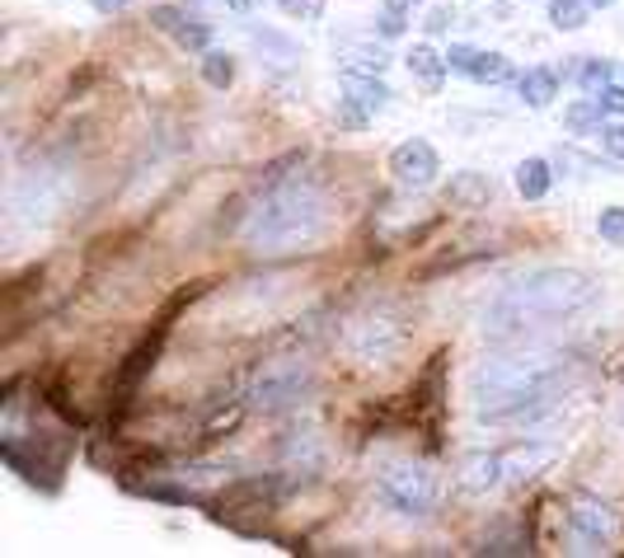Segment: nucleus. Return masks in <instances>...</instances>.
Instances as JSON below:
<instances>
[{
  "label": "nucleus",
  "instance_id": "obj_1",
  "mask_svg": "<svg viewBox=\"0 0 624 558\" xmlns=\"http://www.w3.org/2000/svg\"><path fill=\"white\" fill-rule=\"evenodd\" d=\"M578 381V362L554 348L507 343L470 371V404L483 423H535L554 413Z\"/></svg>",
  "mask_w": 624,
  "mask_h": 558
},
{
  "label": "nucleus",
  "instance_id": "obj_2",
  "mask_svg": "<svg viewBox=\"0 0 624 558\" xmlns=\"http://www.w3.org/2000/svg\"><path fill=\"white\" fill-rule=\"evenodd\" d=\"M601 301V277L587 268H569V264H550V268H531L517 277L512 287H502L489 310L479 314V329L489 343H526L544 329H559L569 319L587 314Z\"/></svg>",
  "mask_w": 624,
  "mask_h": 558
},
{
  "label": "nucleus",
  "instance_id": "obj_3",
  "mask_svg": "<svg viewBox=\"0 0 624 558\" xmlns=\"http://www.w3.org/2000/svg\"><path fill=\"white\" fill-rule=\"evenodd\" d=\"M334 226V197L315 174H291L282 184L263 188L245 221V245L259 258L305 254Z\"/></svg>",
  "mask_w": 624,
  "mask_h": 558
},
{
  "label": "nucleus",
  "instance_id": "obj_4",
  "mask_svg": "<svg viewBox=\"0 0 624 558\" xmlns=\"http://www.w3.org/2000/svg\"><path fill=\"white\" fill-rule=\"evenodd\" d=\"M408 338H414V319H408V310L395 306V301H376V306H366L347 319L343 348L362 366H395L408 348Z\"/></svg>",
  "mask_w": 624,
  "mask_h": 558
},
{
  "label": "nucleus",
  "instance_id": "obj_5",
  "mask_svg": "<svg viewBox=\"0 0 624 558\" xmlns=\"http://www.w3.org/2000/svg\"><path fill=\"white\" fill-rule=\"evenodd\" d=\"M320 390V375L310 362H301V356H278V362H263L259 371H253V381L245 390L249 409L263 413V417H278V413H297L305 409L310 399H315Z\"/></svg>",
  "mask_w": 624,
  "mask_h": 558
},
{
  "label": "nucleus",
  "instance_id": "obj_6",
  "mask_svg": "<svg viewBox=\"0 0 624 558\" xmlns=\"http://www.w3.org/2000/svg\"><path fill=\"white\" fill-rule=\"evenodd\" d=\"M376 503L385 512L404 516V521H423V516H433L441 507V478L423 461H395L376 478Z\"/></svg>",
  "mask_w": 624,
  "mask_h": 558
},
{
  "label": "nucleus",
  "instance_id": "obj_7",
  "mask_svg": "<svg viewBox=\"0 0 624 558\" xmlns=\"http://www.w3.org/2000/svg\"><path fill=\"white\" fill-rule=\"evenodd\" d=\"M446 356L451 352H433L427 366L414 375V390H408V404L404 417L423 432L427 451H441V432H446Z\"/></svg>",
  "mask_w": 624,
  "mask_h": 558
},
{
  "label": "nucleus",
  "instance_id": "obj_8",
  "mask_svg": "<svg viewBox=\"0 0 624 558\" xmlns=\"http://www.w3.org/2000/svg\"><path fill=\"white\" fill-rule=\"evenodd\" d=\"M563 530H569L578 554L615 549L624 540V507L611 503V497H573L569 516H563Z\"/></svg>",
  "mask_w": 624,
  "mask_h": 558
},
{
  "label": "nucleus",
  "instance_id": "obj_9",
  "mask_svg": "<svg viewBox=\"0 0 624 558\" xmlns=\"http://www.w3.org/2000/svg\"><path fill=\"white\" fill-rule=\"evenodd\" d=\"M165 324H155V333H146L142 343H136L123 362H118V375H113V394H108V423H123V413L132 409V399L136 390L146 385V375L155 371V362H160V352H165Z\"/></svg>",
  "mask_w": 624,
  "mask_h": 558
},
{
  "label": "nucleus",
  "instance_id": "obj_10",
  "mask_svg": "<svg viewBox=\"0 0 624 558\" xmlns=\"http://www.w3.org/2000/svg\"><path fill=\"white\" fill-rule=\"evenodd\" d=\"M563 446L559 442H535V436H526V442H512V446H498V474H502V488H526L535 484L540 474H550L559 465Z\"/></svg>",
  "mask_w": 624,
  "mask_h": 558
},
{
  "label": "nucleus",
  "instance_id": "obj_11",
  "mask_svg": "<svg viewBox=\"0 0 624 558\" xmlns=\"http://www.w3.org/2000/svg\"><path fill=\"white\" fill-rule=\"evenodd\" d=\"M278 461H282V474L291 478L297 488H305L310 478H320L324 469V442H320V432L301 423V427H287L278 436Z\"/></svg>",
  "mask_w": 624,
  "mask_h": 558
},
{
  "label": "nucleus",
  "instance_id": "obj_12",
  "mask_svg": "<svg viewBox=\"0 0 624 558\" xmlns=\"http://www.w3.org/2000/svg\"><path fill=\"white\" fill-rule=\"evenodd\" d=\"M389 174H395L399 188H433L437 174H441V155L433 142H423V136H408L389 151Z\"/></svg>",
  "mask_w": 624,
  "mask_h": 558
},
{
  "label": "nucleus",
  "instance_id": "obj_13",
  "mask_svg": "<svg viewBox=\"0 0 624 558\" xmlns=\"http://www.w3.org/2000/svg\"><path fill=\"white\" fill-rule=\"evenodd\" d=\"M446 66H451L456 75H470L475 85H517V66L507 52H483V48H470V43H451Z\"/></svg>",
  "mask_w": 624,
  "mask_h": 558
},
{
  "label": "nucleus",
  "instance_id": "obj_14",
  "mask_svg": "<svg viewBox=\"0 0 624 558\" xmlns=\"http://www.w3.org/2000/svg\"><path fill=\"white\" fill-rule=\"evenodd\" d=\"M441 197H446V207L479 211L498 197V184H493V174H483V169H460V174H451V184H446Z\"/></svg>",
  "mask_w": 624,
  "mask_h": 558
},
{
  "label": "nucleus",
  "instance_id": "obj_15",
  "mask_svg": "<svg viewBox=\"0 0 624 558\" xmlns=\"http://www.w3.org/2000/svg\"><path fill=\"white\" fill-rule=\"evenodd\" d=\"M404 66H408V75H414V85L423 90V94H441V85H446V52H437L433 43H414L404 52Z\"/></svg>",
  "mask_w": 624,
  "mask_h": 558
},
{
  "label": "nucleus",
  "instance_id": "obj_16",
  "mask_svg": "<svg viewBox=\"0 0 624 558\" xmlns=\"http://www.w3.org/2000/svg\"><path fill=\"white\" fill-rule=\"evenodd\" d=\"M460 488L465 493H498L502 474H498V446L493 451H470L460 461Z\"/></svg>",
  "mask_w": 624,
  "mask_h": 558
},
{
  "label": "nucleus",
  "instance_id": "obj_17",
  "mask_svg": "<svg viewBox=\"0 0 624 558\" xmlns=\"http://www.w3.org/2000/svg\"><path fill=\"white\" fill-rule=\"evenodd\" d=\"M517 99L526 108H550L559 99V71L554 66H526L517 75Z\"/></svg>",
  "mask_w": 624,
  "mask_h": 558
},
{
  "label": "nucleus",
  "instance_id": "obj_18",
  "mask_svg": "<svg viewBox=\"0 0 624 558\" xmlns=\"http://www.w3.org/2000/svg\"><path fill=\"white\" fill-rule=\"evenodd\" d=\"M512 184H517V193L526 197V203H544L550 188H554V165L544 155H526L512 169Z\"/></svg>",
  "mask_w": 624,
  "mask_h": 558
},
{
  "label": "nucleus",
  "instance_id": "obj_19",
  "mask_svg": "<svg viewBox=\"0 0 624 558\" xmlns=\"http://www.w3.org/2000/svg\"><path fill=\"white\" fill-rule=\"evenodd\" d=\"M343 99H347V104H357L362 113L376 117L395 94H389V85H385L381 75H343Z\"/></svg>",
  "mask_w": 624,
  "mask_h": 558
},
{
  "label": "nucleus",
  "instance_id": "obj_20",
  "mask_svg": "<svg viewBox=\"0 0 624 558\" xmlns=\"http://www.w3.org/2000/svg\"><path fill=\"white\" fill-rule=\"evenodd\" d=\"M245 413H249V399H226V404H217L207 417H202V427H198V442H221V436H230L240 423H245Z\"/></svg>",
  "mask_w": 624,
  "mask_h": 558
},
{
  "label": "nucleus",
  "instance_id": "obj_21",
  "mask_svg": "<svg viewBox=\"0 0 624 558\" xmlns=\"http://www.w3.org/2000/svg\"><path fill=\"white\" fill-rule=\"evenodd\" d=\"M339 66H343V75H385L389 56H385L381 43H353V38H347Z\"/></svg>",
  "mask_w": 624,
  "mask_h": 558
},
{
  "label": "nucleus",
  "instance_id": "obj_22",
  "mask_svg": "<svg viewBox=\"0 0 624 558\" xmlns=\"http://www.w3.org/2000/svg\"><path fill=\"white\" fill-rule=\"evenodd\" d=\"M606 127V108H601V99H573L569 108H563V132L569 136H601Z\"/></svg>",
  "mask_w": 624,
  "mask_h": 558
},
{
  "label": "nucleus",
  "instance_id": "obj_23",
  "mask_svg": "<svg viewBox=\"0 0 624 558\" xmlns=\"http://www.w3.org/2000/svg\"><path fill=\"white\" fill-rule=\"evenodd\" d=\"M544 14H550V29L578 33V29H587L592 6H587V0H550V6H544Z\"/></svg>",
  "mask_w": 624,
  "mask_h": 558
},
{
  "label": "nucleus",
  "instance_id": "obj_24",
  "mask_svg": "<svg viewBox=\"0 0 624 558\" xmlns=\"http://www.w3.org/2000/svg\"><path fill=\"white\" fill-rule=\"evenodd\" d=\"M236 75H240V66H236V56L230 52H217V48L202 52V80L211 90H230L236 85Z\"/></svg>",
  "mask_w": 624,
  "mask_h": 558
},
{
  "label": "nucleus",
  "instance_id": "obj_25",
  "mask_svg": "<svg viewBox=\"0 0 624 558\" xmlns=\"http://www.w3.org/2000/svg\"><path fill=\"white\" fill-rule=\"evenodd\" d=\"M611 75H615V66L606 62V56H578L573 80H578V90H582V94H601V90L611 85Z\"/></svg>",
  "mask_w": 624,
  "mask_h": 558
},
{
  "label": "nucleus",
  "instance_id": "obj_26",
  "mask_svg": "<svg viewBox=\"0 0 624 558\" xmlns=\"http://www.w3.org/2000/svg\"><path fill=\"white\" fill-rule=\"evenodd\" d=\"M174 43L179 48H188V52H207L211 48V24H202V19H184L179 29H174Z\"/></svg>",
  "mask_w": 624,
  "mask_h": 558
},
{
  "label": "nucleus",
  "instance_id": "obj_27",
  "mask_svg": "<svg viewBox=\"0 0 624 558\" xmlns=\"http://www.w3.org/2000/svg\"><path fill=\"white\" fill-rule=\"evenodd\" d=\"M596 235L606 239V245L624 249V207H620V203H615V207H601V211H596Z\"/></svg>",
  "mask_w": 624,
  "mask_h": 558
},
{
  "label": "nucleus",
  "instance_id": "obj_28",
  "mask_svg": "<svg viewBox=\"0 0 624 558\" xmlns=\"http://www.w3.org/2000/svg\"><path fill=\"white\" fill-rule=\"evenodd\" d=\"M278 10L287 19H301V24H315V19H324V0H278Z\"/></svg>",
  "mask_w": 624,
  "mask_h": 558
},
{
  "label": "nucleus",
  "instance_id": "obj_29",
  "mask_svg": "<svg viewBox=\"0 0 624 558\" xmlns=\"http://www.w3.org/2000/svg\"><path fill=\"white\" fill-rule=\"evenodd\" d=\"M253 33V43H259V48H272V52H278L282 56V62H297V43H291V38H282V33H272V29H249Z\"/></svg>",
  "mask_w": 624,
  "mask_h": 558
},
{
  "label": "nucleus",
  "instance_id": "obj_30",
  "mask_svg": "<svg viewBox=\"0 0 624 558\" xmlns=\"http://www.w3.org/2000/svg\"><path fill=\"white\" fill-rule=\"evenodd\" d=\"M601 151H606L611 165H624V123H606V127H601Z\"/></svg>",
  "mask_w": 624,
  "mask_h": 558
},
{
  "label": "nucleus",
  "instance_id": "obj_31",
  "mask_svg": "<svg viewBox=\"0 0 624 558\" xmlns=\"http://www.w3.org/2000/svg\"><path fill=\"white\" fill-rule=\"evenodd\" d=\"M451 24H456V6H433V10H427V33H433V38H441V33H451Z\"/></svg>",
  "mask_w": 624,
  "mask_h": 558
},
{
  "label": "nucleus",
  "instance_id": "obj_32",
  "mask_svg": "<svg viewBox=\"0 0 624 558\" xmlns=\"http://www.w3.org/2000/svg\"><path fill=\"white\" fill-rule=\"evenodd\" d=\"M184 19H188V14H184L179 6H155V10H150V24L160 29V33H174V29L184 24Z\"/></svg>",
  "mask_w": 624,
  "mask_h": 558
},
{
  "label": "nucleus",
  "instance_id": "obj_33",
  "mask_svg": "<svg viewBox=\"0 0 624 558\" xmlns=\"http://www.w3.org/2000/svg\"><path fill=\"white\" fill-rule=\"evenodd\" d=\"M334 117H339V127H353V132H362L366 123H372V113H362L357 104H347V99H339V113Z\"/></svg>",
  "mask_w": 624,
  "mask_h": 558
},
{
  "label": "nucleus",
  "instance_id": "obj_34",
  "mask_svg": "<svg viewBox=\"0 0 624 558\" xmlns=\"http://www.w3.org/2000/svg\"><path fill=\"white\" fill-rule=\"evenodd\" d=\"M404 29H408V14H399V10H385L376 19V33L381 38H404Z\"/></svg>",
  "mask_w": 624,
  "mask_h": 558
},
{
  "label": "nucleus",
  "instance_id": "obj_35",
  "mask_svg": "<svg viewBox=\"0 0 624 558\" xmlns=\"http://www.w3.org/2000/svg\"><path fill=\"white\" fill-rule=\"evenodd\" d=\"M596 99H601V108H606V117H624V85H615V80H611V85L601 90Z\"/></svg>",
  "mask_w": 624,
  "mask_h": 558
},
{
  "label": "nucleus",
  "instance_id": "obj_36",
  "mask_svg": "<svg viewBox=\"0 0 624 558\" xmlns=\"http://www.w3.org/2000/svg\"><path fill=\"white\" fill-rule=\"evenodd\" d=\"M90 6H94V10H100V14H118V10L127 6V0H90Z\"/></svg>",
  "mask_w": 624,
  "mask_h": 558
},
{
  "label": "nucleus",
  "instance_id": "obj_37",
  "mask_svg": "<svg viewBox=\"0 0 624 558\" xmlns=\"http://www.w3.org/2000/svg\"><path fill=\"white\" fill-rule=\"evenodd\" d=\"M423 0H385V10H399V14H414Z\"/></svg>",
  "mask_w": 624,
  "mask_h": 558
},
{
  "label": "nucleus",
  "instance_id": "obj_38",
  "mask_svg": "<svg viewBox=\"0 0 624 558\" xmlns=\"http://www.w3.org/2000/svg\"><path fill=\"white\" fill-rule=\"evenodd\" d=\"M226 6H230V10H236V14H249L253 6H259V0H226Z\"/></svg>",
  "mask_w": 624,
  "mask_h": 558
},
{
  "label": "nucleus",
  "instance_id": "obj_39",
  "mask_svg": "<svg viewBox=\"0 0 624 558\" xmlns=\"http://www.w3.org/2000/svg\"><path fill=\"white\" fill-rule=\"evenodd\" d=\"M587 6H592V10H611V6H615V0H587Z\"/></svg>",
  "mask_w": 624,
  "mask_h": 558
}]
</instances>
